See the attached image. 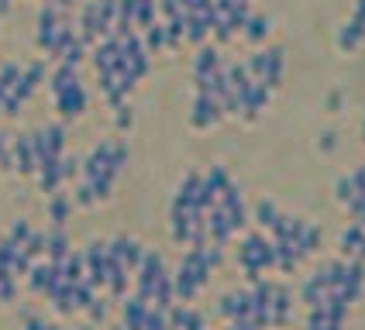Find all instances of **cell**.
<instances>
[{
    "instance_id": "obj_1",
    "label": "cell",
    "mask_w": 365,
    "mask_h": 330,
    "mask_svg": "<svg viewBox=\"0 0 365 330\" xmlns=\"http://www.w3.org/2000/svg\"><path fill=\"white\" fill-rule=\"evenodd\" d=\"M221 117H224L221 103H217L214 96H207V93H197V103H193L190 124H193V127H200V131H207V127H214Z\"/></svg>"
},
{
    "instance_id": "obj_2",
    "label": "cell",
    "mask_w": 365,
    "mask_h": 330,
    "mask_svg": "<svg viewBox=\"0 0 365 330\" xmlns=\"http://www.w3.org/2000/svg\"><path fill=\"white\" fill-rule=\"evenodd\" d=\"M338 245H341V254H345L348 261H365V227H362V224L345 227Z\"/></svg>"
},
{
    "instance_id": "obj_3",
    "label": "cell",
    "mask_w": 365,
    "mask_h": 330,
    "mask_svg": "<svg viewBox=\"0 0 365 330\" xmlns=\"http://www.w3.org/2000/svg\"><path fill=\"white\" fill-rule=\"evenodd\" d=\"M55 107H59V114L62 117H80L83 110H86V93H83V86H69V89H62V93H55Z\"/></svg>"
},
{
    "instance_id": "obj_4",
    "label": "cell",
    "mask_w": 365,
    "mask_h": 330,
    "mask_svg": "<svg viewBox=\"0 0 365 330\" xmlns=\"http://www.w3.org/2000/svg\"><path fill=\"white\" fill-rule=\"evenodd\" d=\"M338 48L341 52H359L365 41V24H359V21H345L341 28H338Z\"/></svg>"
},
{
    "instance_id": "obj_5",
    "label": "cell",
    "mask_w": 365,
    "mask_h": 330,
    "mask_svg": "<svg viewBox=\"0 0 365 330\" xmlns=\"http://www.w3.org/2000/svg\"><path fill=\"white\" fill-rule=\"evenodd\" d=\"M334 196H338V203L345 206V210H352V203L362 196V193H359V186H355V179H352V172H348V175H341V179L334 182Z\"/></svg>"
},
{
    "instance_id": "obj_6",
    "label": "cell",
    "mask_w": 365,
    "mask_h": 330,
    "mask_svg": "<svg viewBox=\"0 0 365 330\" xmlns=\"http://www.w3.org/2000/svg\"><path fill=\"white\" fill-rule=\"evenodd\" d=\"M245 38L252 41V45H259V41H266V35H269V17H262V14H252L248 21H245Z\"/></svg>"
},
{
    "instance_id": "obj_7",
    "label": "cell",
    "mask_w": 365,
    "mask_h": 330,
    "mask_svg": "<svg viewBox=\"0 0 365 330\" xmlns=\"http://www.w3.org/2000/svg\"><path fill=\"white\" fill-rule=\"evenodd\" d=\"M255 220L266 227V231H273V224L280 220V210H276V203H269V200H262V203L255 206Z\"/></svg>"
},
{
    "instance_id": "obj_8",
    "label": "cell",
    "mask_w": 365,
    "mask_h": 330,
    "mask_svg": "<svg viewBox=\"0 0 365 330\" xmlns=\"http://www.w3.org/2000/svg\"><path fill=\"white\" fill-rule=\"evenodd\" d=\"M334 145H338V134H334V131L321 134V148H324V152H334Z\"/></svg>"
},
{
    "instance_id": "obj_9",
    "label": "cell",
    "mask_w": 365,
    "mask_h": 330,
    "mask_svg": "<svg viewBox=\"0 0 365 330\" xmlns=\"http://www.w3.org/2000/svg\"><path fill=\"white\" fill-rule=\"evenodd\" d=\"M52 213H55V220H62V217H66V203L55 200V203H52Z\"/></svg>"
},
{
    "instance_id": "obj_10",
    "label": "cell",
    "mask_w": 365,
    "mask_h": 330,
    "mask_svg": "<svg viewBox=\"0 0 365 330\" xmlns=\"http://www.w3.org/2000/svg\"><path fill=\"white\" fill-rule=\"evenodd\" d=\"M327 107H331V114H334V110L341 107V93H331V96H327Z\"/></svg>"
},
{
    "instance_id": "obj_11",
    "label": "cell",
    "mask_w": 365,
    "mask_h": 330,
    "mask_svg": "<svg viewBox=\"0 0 365 330\" xmlns=\"http://www.w3.org/2000/svg\"><path fill=\"white\" fill-rule=\"evenodd\" d=\"M362 138H365V117H362Z\"/></svg>"
}]
</instances>
